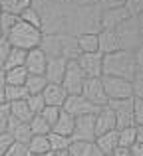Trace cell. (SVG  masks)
Instances as JSON below:
<instances>
[{
  "mask_svg": "<svg viewBox=\"0 0 143 156\" xmlns=\"http://www.w3.org/2000/svg\"><path fill=\"white\" fill-rule=\"evenodd\" d=\"M80 53H96L97 51V34H77L76 36Z\"/></svg>",
  "mask_w": 143,
  "mask_h": 156,
  "instance_id": "23",
  "label": "cell"
},
{
  "mask_svg": "<svg viewBox=\"0 0 143 156\" xmlns=\"http://www.w3.org/2000/svg\"><path fill=\"white\" fill-rule=\"evenodd\" d=\"M30 156H50V152H46V154H30Z\"/></svg>",
  "mask_w": 143,
  "mask_h": 156,
  "instance_id": "50",
  "label": "cell"
},
{
  "mask_svg": "<svg viewBox=\"0 0 143 156\" xmlns=\"http://www.w3.org/2000/svg\"><path fill=\"white\" fill-rule=\"evenodd\" d=\"M111 156H131V152H129V148H121V146H117V148L111 152Z\"/></svg>",
  "mask_w": 143,
  "mask_h": 156,
  "instance_id": "47",
  "label": "cell"
},
{
  "mask_svg": "<svg viewBox=\"0 0 143 156\" xmlns=\"http://www.w3.org/2000/svg\"><path fill=\"white\" fill-rule=\"evenodd\" d=\"M48 2H56V4H64V0H48Z\"/></svg>",
  "mask_w": 143,
  "mask_h": 156,
  "instance_id": "49",
  "label": "cell"
},
{
  "mask_svg": "<svg viewBox=\"0 0 143 156\" xmlns=\"http://www.w3.org/2000/svg\"><path fill=\"white\" fill-rule=\"evenodd\" d=\"M137 130H139V126H127V129L117 130V146L129 148L133 142H137Z\"/></svg>",
  "mask_w": 143,
  "mask_h": 156,
  "instance_id": "24",
  "label": "cell"
},
{
  "mask_svg": "<svg viewBox=\"0 0 143 156\" xmlns=\"http://www.w3.org/2000/svg\"><path fill=\"white\" fill-rule=\"evenodd\" d=\"M6 133L10 134L12 142H20V144H28V140L32 138L28 122H20V121H16V119H12V117H10V121H8Z\"/></svg>",
  "mask_w": 143,
  "mask_h": 156,
  "instance_id": "16",
  "label": "cell"
},
{
  "mask_svg": "<svg viewBox=\"0 0 143 156\" xmlns=\"http://www.w3.org/2000/svg\"><path fill=\"white\" fill-rule=\"evenodd\" d=\"M4 93H6V81H4V69H2L0 71V103H6Z\"/></svg>",
  "mask_w": 143,
  "mask_h": 156,
  "instance_id": "46",
  "label": "cell"
},
{
  "mask_svg": "<svg viewBox=\"0 0 143 156\" xmlns=\"http://www.w3.org/2000/svg\"><path fill=\"white\" fill-rule=\"evenodd\" d=\"M64 4L70 8H84V6H93L97 0H64Z\"/></svg>",
  "mask_w": 143,
  "mask_h": 156,
  "instance_id": "42",
  "label": "cell"
},
{
  "mask_svg": "<svg viewBox=\"0 0 143 156\" xmlns=\"http://www.w3.org/2000/svg\"><path fill=\"white\" fill-rule=\"evenodd\" d=\"M28 126H30L32 136H44V134H50V130H52V126L48 125L40 115H34V117L30 119V122H28Z\"/></svg>",
  "mask_w": 143,
  "mask_h": 156,
  "instance_id": "29",
  "label": "cell"
},
{
  "mask_svg": "<svg viewBox=\"0 0 143 156\" xmlns=\"http://www.w3.org/2000/svg\"><path fill=\"white\" fill-rule=\"evenodd\" d=\"M129 152H131V156H143V142H133L129 146Z\"/></svg>",
  "mask_w": 143,
  "mask_h": 156,
  "instance_id": "45",
  "label": "cell"
},
{
  "mask_svg": "<svg viewBox=\"0 0 143 156\" xmlns=\"http://www.w3.org/2000/svg\"><path fill=\"white\" fill-rule=\"evenodd\" d=\"M4 38L10 44V48H18V50L30 51V50H34V48L40 46L42 32H40L38 28L30 26V24H24V22L18 20V22L14 24V28H12Z\"/></svg>",
  "mask_w": 143,
  "mask_h": 156,
  "instance_id": "2",
  "label": "cell"
},
{
  "mask_svg": "<svg viewBox=\"0 0 143 156\" xmlns=\"http://www.w3.org/2000/svg\"><path fill=\"white\" fill-rule=\"evenodd\" d=\"M93 129H96V136L109 133V130H115V117H113V111L107 105L100 107V111L93 115Z\"/></svg>",
  "mask_w": 143,
  "mask_h": 156,
  "instance_id": "13",
  "label": "cell"
},
{
  "mask_svg": "<svg viewBox=\"0 0 143 156\" xmlns=\"http://www.w3.org/2000/svg\"><path fill=\"white\" fill-rule=\"evenodd\" d=\"M85 79H88V77L81 73V69L77 67V63L73 59H70L66 63V71H64V77H62V83L60 85H62V89L68 95H80Z\"/></svg>",
  "mask_w": 143,
  "mask_h": 156,
  "instance_id": "5",
  "label": "cell"
},
{
  "mask_svg": "<svg viewBox=\"0 0 143 156\" xmlns=\"http://www.w3.org/2000/svg\"><path fill=\"white\" fill-rule=\"evenodd\" d=\"M48 144H50V152H62V150H68L72 144L70 136H62V134L50 133L48 134Z\"/></svg>",
  "mask_w": 143,
  "mask_h": 156,
  "instance_id": "27",
  "label": "cell"
},
{
  "mask_svg": "<svg viewBox=\"0 0 143 156\" xmlns=\"http://www.w3.org/2000/svg\"><path fill=\"white\" fill-rule=\"evenodd\" d=\"M32 4V0H0V10L2 12H12L18 16L24 8H28Z\"/></svg>",
  "mask_w": 143,
  "mask_h": 156,
  "instance_id": "31",
  "label": "cell"
},
{
  "mask_svg": "<svg viewBox=\"0 0 143 156\" xmlns=\"http://www.w3.org/2000/svg\"><path fill=\"white\" fill-rule=\"evenodd\" d=\"M48 57L44 55V51L40 48L26 51V61H24V69L28 71V75H44Z\"/></svg>",
  "mask_w": 143,
  "mask_h": 156,
  "instance_id": "12",
  "label": "cell"
},
{
  "mask_svg": "<svg viewBox=\"0 0 143 156\" xmlns=\"http://www.w3.org/2000/svg\"><path fill=\"white\" fill-rule=\"evenodd\" d=\"M123 8L129 16H141L143 12V0H123Z\"/></svg>",
  "mask_w": 143,
  "mask_h": 156,
  "instance_id": "39",
  "label": "cell"
},
{
  "mask_svg": "<svg viewBox=\"0 0 143 156\" xmlns=\"http://www.w3.org/2000/svg\"><path fill=\"white\" fill-rule=\"evenodd\" d=\"M26 97H28V91L24 89V85H6V93H4V99H6V103L24 101Z\"/></svg>",
  "mask_w": 143,
  "mask_h": 156,
  "instance_id": "32",
  "label": "cell"
},
{
  "mask_svg": "<svg viewBox=\"0 0 143 156\" xmlns=\"http://www.w3.org/2000/svg\"><path fill=\"white\" fill-rule=\"evenodd\" d=\"M10 144H12L10 134H8V133H2V134H0V156L6 152V148H8Z\"/></svg>",
  "mask_w": 143,
  "mask_h": 156,
  "instance_id": "44",
  "label": "cell"
},
{
  "mask_svg": "<svg viewBox=\"0 0 143 156\" xmlns=\"http://www.w3.org/2000/svg\"><path fill=\"white\" fill-rule=\"evenodd\" d=\"M127 18H129V14H127V10H125L123 6L101 10V14H100V30H117Z\"/></svg>",
  "mask_w": 143,
  "mask_h": 156,
  "instance_id": "11",
  "label": "cell"
},
{
  "mask_svg": "<svg viewBox=\"0 0 143 156\" xmlns=\"http://www.w3.org/2000/svg\"><path fill=\"white\" fill-rule=\"evenodd\" d=\"M0 38H2V34H0Z\"/></svg>",
  "mask_w": 143,
  "mask_h": 156,
  "instance_id": "51",
  "label": "cell"
},
{
  "mask_svg": "<svg viewBox=\"0 0 143 156\" xmlns=\"http://www.w3.org/2000/svg\"><path fill=\"white\" fill-rule=\"evenodd\" d=\"M46 85H48V81L44 75H28L26 83H24V89L28 91V95H40Z\"/></svg>",
  "mask_w": 143,
  "mask_h": 156,
  "instance_id": "25",
  "label": "cell"
},
{
  "mask_svg": "<svg viewBox=\"0 0 143 156\" xmlns=\"http://www.w3.org/2000/svg\"><path fill=\"white\" fill-rule=\"evenodd\" d=\"M68 154L70 156H103L96 148L93 142H81V140H72Z\"/></svg>",
  "mask_w": 143,
  "mask_h": 156,
  "instance_id": "21",
  "label": "cell"
},
{
  "mask_svg": "<svg viewBox=\"0 0 143 156\" xmlns=\"http://www.w3.org/2000/svg\"><path fill=\"white\" fill-rule=\"evenodd\" d=\"M117 34L121 50L125 51H135L141 48L143 44V24H141V16H129L117 30H113Z\"/></svg>",
  "mask_w": 143,
  "mask_h": 156,
  "instance_id": "3",
  "label": "cell"
},
{
  "mask_svg": "<svg viewBox=\"0 0 143 156\" xmlns=\"http://www.w3.org/2000/svg\"><path fill=\"white\" fill-rule=\"evenodd\" d=\"M60 111H62L60 107H48V105H46L42 111H40V117H42L44 121H46L48 125L52 126L56 121H58V117H60Z\"/></svg>",
  "mask_w": 143,
  "mask_h": 156,
  "instance_id": "37",
  "label": "cell"
},
{
  "mask_svg": "<svg viewBox=\"0 0 143 156\" xmlns=\"http://www.w3.org/2000/svg\"><path fill=\"white\" fill-rule=\"evenodd\" d=\"M80 95H84L89 103L96 105V107H105V105H107V97H105V93H103V87H101V79H100V77L85 79Z\"/></svg>",
  "mask_w": 143,
  "mask_h": 156,
  "instance_id": "10",
  "label": "cell"
},
{
  "mask_svg": "<svg viewBox=\"0 0 143 156\" xmlns=\"http://www.w3.org/2000/svg\"><path fill=\"white\" fill-rule=\"evenodd\" d=\"M8 121H10V111H8V105L6 103H0V134L6 133Z\"/></svg>",
  "mask_w": 143,
  "mask_h": 156,
  "instance_id": "40",
  "label": "cell"
},
{
  "mask_svg": "<svg viewBox=\"0 0 143 156\" xmlns=\"http://www.w3.org/2000/svg\"><path fill=\"white\" fill-rule=\"evenodd\" d=\"M103 75L121 77V79L131 81L135 73H143V48L135 51H113L103 55V65H101Z\"/></svg>",
  "mask_w": 143,
  "mask_h": 156,
  "instance_id": "1",
  "label": "cell"
},
{
  "mask_svg": "<svg viewBox=\"0 0 143 156\" xmlns=\"http://www.w3.org/2000/svg\"><path fill=\"white\" fill-rule=\"evenodd\" d=\"M101 87L107 97V101H121V99H131L133 89L131 81L121 79V77H111V75H101Z\"/></svg>",
  "mask_w": 143,
  "mask_h": 156,
  "instance_id": "4",
  "label": "cell"
},
{
  "mask_svg": "<svg viewBox=\"0 0 143 156\" xmlns=\"http://www.w3.org/2000/svg\"><path fill=\"white\" fill-rule=\"evenodd\" d=\"M131 111H133V122H135V126H143V99L133 97L131 99Z\"/></svg>",
  "mask_w": 143,
  "mask_h": 156,
  "instance_id": "36",
  "label": "cell"
},
{
  "mask_svg": "<svg viewBox=\"0 0 143 156\" xmlns=\"http://www.w3.org/2000/svg\"><path fill=\"white\" fill-rule=\"evenodd\" d=\"M60 50H62V57L64 59H76L80 55V50H77V42L76 36L72 34H60Z\"/></svg>",
  "mask_w": 143,
  "mask_h": 156,
  "instance_id": "19",
  "label": "cell"
},
{
  "mask_svg": "<svg viewBox=\"0 0 143 156\" xmlns=\"http://www.w3.org/2000/svg\"><path fill=\"white\" fill-rule=\"evenodd\" d=\"M100 10H109V8H119L123 6V0H97Z\"/></svg>",
  "mask_w": 143,
  "mask_h": 156,
  "instance_id": "43",
  "label": "cell"
},
{
  "mask_svg": "<svg viewBox=\"0 0 143 156\" xmlns=\"http://www.w3.org/2000/svg\"><path fill=\"white\" fill-rule=\"evenodd\" d=\"M24 61H26V51L18 50V48H10L6 57V63H4V69H12V67H24Z\"/></svg>",
  "mask_w": 143,
  "mask_h": 156,
  "instance_id": "30",
  "label": "cell"
},
{
  "mask_svg": "<svg viewBox=\"0 0 143 156\" xmlns=\"http://www.w3.org/2000/svg\"><path fill=\"white\" fill-rule=\"evenodd\" d=\"M26 105H28V109L32 111V115H40V111L46 107V103H44V99H42V93H40V95H28Z\"/></svg>",
  "mask_w": 143,
  "mask_h": 156,
  "instance_id": "35",
  "label": "cell"
},
{
  "mask_svg": "<svg viewBox=\"0 0 143 156\" xmlns=\"http://www.w3.org/2000/svg\"><path fill=\"white\" fill-rule=\"evenodd\" d=\"M72 140L81 142H93L96 140V129H93V115H84L73 121Z\"/></svg>",
  "mask_w": 143,
  "mask_h": 156,
  "instance_id": "9",
  "label": "cell"
},
{
  "mask_svg": "<svg viewBox=\"0 0 143 156\" xmlns=\"http://www.w3.org/2000/svg\"><path fill=\"white\" fill-rule=\"evenodd\" d=\"M2 156H30V152H28V146H26V144L12 142V144L6 148V152H4Z\"/></svg>",
  "mask_w": 143,
  "mask_h": 156,
  "instance_id": "38",
  "label": "cell"
},
{
  "mask_svg": "<svg viewBox=\"0 0 143 156\" xmlns=\"http://www.w3.org/2000/svg\"><path fill=\"white\" fill-rule=\"evenodd\" d=\"M66 63H68V59H64V57H48L46 69H44V77H46L48 83H58V85L62 83Z\"/></svg>",
  "mask_w": 143,
  "mask_h": 156,
  "instance_id": "14",
  "label": "cell"
},
{
  "mask_svg": "<svg viewBox=\"0 0 143 156\" xmlns=\"http://www.w3.org/2000/svg\"><path fill=\"white\" fill-rule=\"evenodd\" d=\"M26 146H28V152L30 154H46V152H50L48 134H44V136H32Z\"/></svg>",
  "mask_w": 143,
  "mask_h": 156,
  "instance_id": "28",
  "label": "cell"
},
{
  "mask_svg": "<svg viewBox=\"0 0 143 156\" xmlns=\"http://www.w3.org/2000/svg\"><path fill=\"white\" fill-rule=\"evenodd\" d=\"M18 22V16L12 14V12H2L0 10V34L6 36L8 32L14 28V24Z\"/></svg>",
  "mask_w": 143,
  "mask_h": 156,
  "instance_id": "34",
  "label": "cell"
},
{
  "mask_svg": "<svg viewBox=\"0 0 143 156\" xmlns=\"http://www.w3.org/2000/svg\"><path fill=\"white\" fill-rule=\"evenodd\" d=\"M73 121H76V119H73L72 115H68L66 111H60V117H58V121L52 125L50 133H56V134H62V136H70L72 138Z\"/></svg>",
  "mask_w": 143,
  "mask_h": 156,
  "instance_id": "20",
  "label": "cell"
},
{
  "mask_svg": "<svg viewBox=\"0 0 143 156\" xmlns=\"http://www.w3.org/2000/svg\"><path fill=\"white\" fill-rule=\"evenodd\" d=\"M18 20L20 22H24V24H30V26H34V28H42V22H40V14L34 10L32 6H28V8H24L22 12L18 14ZM42 32V30H40Z\"/></svg>",
  "mask_w": 143,
  "mask_h": 156,
  "instance_id": "33",
  "label": "cell"
},
{
  "mask_svg": "<svg viewBox=\"0 0 143 156\" xmlns=\"http://www.w3.org/2000/svg\"><path fill=\"white\" fill-rule=\"evenodd\" d=\"M62 111H66L68 115L77 119V117H84V115H96L100 111V107L92 105L84 95H68L62 105Z\"/></svg>",
  "mask_w": 143,
  "mask_h": 156,
  "instance_id": "7",
  "label": "cell"
},
{
  "mask_svg": "<svg viewBox=\"0 0 143 156\" xmlns=\"http://www.w3.org/2000/svg\"><path fill=\"white\" fill-rule=\"evenodd\" d=\"M66 97H68V93L64 91L62 85H58V83H48L42 91V99L48 107H60V109H62Z\"/></svg>",
  "mask_w": 143,
  "mask_h": 156,
  "instance_id": "17",
  "label": "cell"
},
{
  "mask_svg": "<svg viewBox=\"0 0 143 156\" xmlns=\"http://www.w3.org/2000/svg\"><path fill=\"white\" fill-rule=\"evenodd\" d=\"M50 156H70L68 150H62V152H50Z\"/></svg>",
  "mask_w": 143,
  "mask_h": 156,
  "instance_id": "48",
  "label": "cell"
},
{
  "mask_svg": "<svg viewBox=\"0 0 143 156\" xmlns=\"http://www.w3.org/2000/svg\"><path fill=\"white\" fill-rule=\"evenodd\" d=\"M119 40H117V34L113 30H100L97 32V51L101 55H107V53L119 51Z\"/></svg>",
  "mask_w": 143,
  "mask_h": 156,
  "instance_id": "15",
  "label": "cell"
},
{
  "mask_svg": "<svg viewBox=\"0 0 143 156\" xmlns=\"http://www.w3.org/2000/svg\"><path fill=\"white\" fill-rule=\"evenodd\" d=\"M109 156H111V154H109Z\"/></svg>",
  "mask_w": 143,
  "mask_h": 156,
  "instance_id": "52",
  "label": "cell"
},
{
  "mask_svg": "<svg viewBox=\"0 0 143 156\" xmlns=\"http://www.w3.org/2000/svg\"><path fill=\"white\" fill-rule=\"evenodd\" d=\"M6 105H8V111H10V117L16 119V121H20V122H30V119L34 117L32 111L28 109V105H26V99L14 101V103H6Z\"/></svg>",
  "mask_w": 143,
  "mask_h": 156,
  "instance_id": "22",
  "label": "cell"
},
{
  "mask_svg": "<svg viewBox=\"0 0 143 156\" xmlns=\"http://www.w3.org/2000/svg\"><path fill=\"white\" fill-rule=\"evenodd\" d=\"M8 51H10V44L6 42V38H0V71L4 69V63H6V57H8Z\"/></svg>",
  "mask_w": 143,
  "mask_h": 156,
  "instance_id": "41",
  "label": "cell"
},
{
  "mask_svg": "<svg viewBox=\"0 0 143 156\" xmlns=\"http://www.w3.org/2000/svg\"><path fill=\"white\" fill-rule=\"evenodd\" d=\"M73 61L77 63V67L81 69V73H84L88 79L103 75V71H101V65H103V55H101L100 51H96V53H80V55H77Z\"/></svg>",
  "mask_w": 143,
  "mask_h": 156,
  "instance_id": "8",
  "label": "cell"
},
{
  "mask_svg": "<svg viewBox=\"0 0 143 156\" xmlns=\"http://www.w3.org/2000/svg\"><path fill=\"white\" fill-rule=\"evenodd\" d=\"M131 99L107 101V107L113 111V117H115V130L135 126V122H133V111H131Z\"/></svg>",
  "mask_w": 143,
  "mask_h": 156,
  "instance_id": "6",
  "label": "cell"
},
{
  "mask_svg": "<svg viewBox=\"0 0 143 156\" xmlns=\"http://www.w3.org/2000/svg\"><path fill=\"white\" fill-rule=\"evenodd\" d=\"M28 71L24 67H12V69H4V81L6 85H24L26 83Z\"/></svg>",
  "mask_w": 143,
  "mask_h": 156,
  "instance_id": "26",
  "label": "cell"
},
{
  "mask_svg": "<svg viewBox=\"0 0 143 156\" xmlns=\"http://www.w3.org/2000/svg\"><path fill=\"white\" fill-rule=\"evenodd\" d=\"M93 144H96V148L103 156H109L117 148V130H109V133L97 134L96 140H93Z\"/></svg>",
  "mask_w": 143,
  "mask_h": 156,
  "instance_id": "18",
  "label": "cell"
}]
</instances>
